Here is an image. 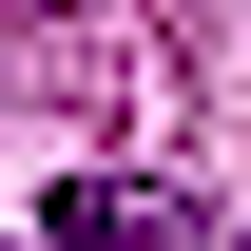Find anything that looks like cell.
<instances>
[{"label": "cell", "mask_w": 251, "mask_h": 251, "mask_svg": "<svg viewBox=\"0 0 251 251\" xmlns=\"http://www.w3.org/2000/svg\"><path fill=\"white\" fill-rule=\"evenodd\" d=\"M39 251H232V213L213 193H135V174H77V193H39Z\"/></svg>", "instance_id": "6da1fadb"}]
</instances>
